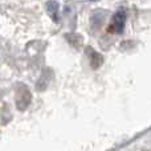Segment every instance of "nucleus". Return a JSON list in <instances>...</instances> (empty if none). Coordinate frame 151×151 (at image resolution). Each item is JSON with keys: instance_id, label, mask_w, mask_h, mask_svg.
Wrapping results in <instances>:
<instances>
[{"instance_id": "nucleus-1", "label": "nucleus", "mask_w": 151, "mask_h": 151, "mask_svg": "<svg viewBox=\"0 0 151 151\" xmlns=\"http://www.w3.org/2000/svg\"><path fill=\"white\" fill-rule=\"evenodd\" d=\"M31 91L27 89V86H21V89L17 90V94H16V106H17L19 110H25L27 107L31 104Z\"/></svg>"}, {"instance_id": "nucleus-2", "label": "nucleus", "mask_w": 151, "mask_h": 151, "mask_svg": "<svg viewBox=\"0 0 151 151\" xmlns=\"http://www.w3.org/2000/svg\"><path fill=\"white\" fill-rule=\"evenodd\" d=\"M125 21H126V13L123 9H119L114 13L113 16V31L115 33H122L123 32V28H125Z\"/></svg>"}, {"instance_id": "nucleus-6", "label": "nucleus", "mask_w": 151, "mask_h": 151, "mask_svg": "<svg viewBox=\"0 0 151 151\" xmlns=\"http://www.w3.org/2000/svg\"><path fill=\"white\" fill-rule=\"evenodd\" d=\"M49 81H50V78L45 77V70H44L41 74V78H40L39 82H37V90H45L47 86L49 85Z\"/></svg>"}, {"instance_id": "nucleus-4", "label": "nucleus", "mask_w": 151, "mask_h": 151, "mask_svg": "<svg viewBox=\"0 0 151 151\" xmlns=\"http://www.w3.org/2000/svg\"><path fill=\"white\" fill-rule=\"evenodd\" d=\"M45 7H47V11L48 13L50 15V17L53 19V21H58V4L57 1H55V0H48L47 4H45Z\"/></svg>"}, {"instance_id": "nucleus-3", "label": "nucleus", "mask_w": 151, "mask_h": 151, "mask_svg": "<svg viewBox=\"0 0 151 151\" xmlns=\"http://www.w3.org/2000/svg\"><path fill=\"white\" fill-rule=\"evenodd\" d=\"M86 55H88L89 63H90V66H91L93 69H98L99 66L104 64V57H102V56L99 55L97 50L91 49L90 47L86 48Z\"/></svg>"}, {"instance_id": "nucleus-7", "label": "nucleus", "mask_w": 151, "mask_h": 151, "mask_svg": "<svg viewBox=\"0 0 151 151\" xmlns=\"http://www.w3.org/2000/svg\"><path fill=\"white\" fill-rule=\"evenodd\" d=\"M89 1H98V0H89Z\"/></svg>"}, {"instance_id": "nucleus-5", "label": "nucleus", "mask_w": 151, "mask_h": 151, "mask_svg": "<svg viewBox=\"0 0 151 151\" xmlns=\"http://www.w3.org/2000/svg\"><path fill=\"white\" fill-rule=\"evenodd\" d=\"M66 40L70 42V45H73L74 48H80L82 45V37L81 35H77V33H66L65 35Z\"/></svg>"}]
</instances>
